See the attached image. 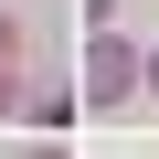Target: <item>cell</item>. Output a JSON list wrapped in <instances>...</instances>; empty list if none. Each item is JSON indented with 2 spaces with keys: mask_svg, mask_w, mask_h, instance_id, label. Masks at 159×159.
Instances as JSON below:
<instances>
[{
  "mask_svg": "<svg viewBox=\"0 0 159 159\" xmlns=\"http://www.w3.org/2000/svg\"><path fill=\"white\" fill-rule=\"evenodd\" d=\"M85 106H117V96H138V53L117 43V32H96L85 43V85H74Z\"/></svg>",
  "mask_w": 159,
  "mask_h": 159,
  "instance_id": "1",
  "label": "cell"
},
{
  "mask_svg": "<svg viewBox=\"0 0 159 159\" xmlns=\"http://www.w3.org/2000/svg\"><path fill=\"white\" fill-rule=\"evenodd\" d=\"M0 74H21V21L0 11Z\"/></svg>",
  "mask_w": 159,
  "mask_h": 159,
  "instance_id": "2",
  "label": "cell"
},
{
  "mask_svg": "<svg viewBox=\"0 0 159 159\" xmlns=\"http://www.w3.org/2000/svg\"><path fill=\"white\" fill-rule=\"evenodd\" d=\"M11 106H21V74H0V117H11Z\"/></svg>",
  "mask_w": 159,
  "mask_h": 159,
  "instance_id": "3",
  "label": "cell"
},
{
  "mask_svg": "<svg viewBox=\"0 0 159 159\" xmlns=\"http://www.w3.org/2000/svg\"><path fill=\"white\" fill-rule=\"evenodd\" d=\"M138 85H148V96H159V53H148V64H138Z\"/></svg>",
  "mask_w": 159,
  "mask_h": 159,
  "instance_id": "4",
  "label": "cell"
},
{
  "mask_svg": "<svg viewBox=\"0 0 159 159\" xmlns=\"http://www.w3.org/2000/svg\"><path fill=\"white\" fill-rule=\"evenodd\" d=\"M32 159H64V148H32Z\"/></svg>",
  "mask_w": 159,
  "mask_h": 159,
  "instance_id": "5",
  "label": "cell"
}]
</instances>
